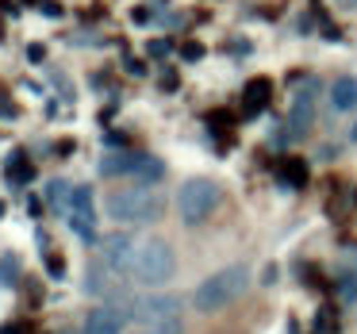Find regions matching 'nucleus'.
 Masks as SVG:
<instances>
[{
	"mask_svg": "<svg viewBox=\"0 0 357 334\" xmlns=\"http://www.w3.org/2000/svg\"><path fill=\"white\" fill-rule=\"evenodd\" d=\"M127 334H181V323H158V326H131Z\"/></svg>",
	"mask_w": 357,
	"mask_h": 334,
	"instance_id": "obj_19",
	"label": "nucleus"
},
{
	"mask_svg": "<svg viewBox=\"0 0 357 334\" xmlns=\"http://www.w3.org/2000/svg\"><path fill=\"white\" fill-rule=\"evenodd\" d=\"M162 196L146 185H131V188H116V192L104 196V215L112 223H123V227H142V223H154L162 215Z\"/></svg>",
	"mask_w": 357,
	"mask_h": 334,
	"instance_id": "obj_3",
	"label": "nucleus"
},
{
	"mask_svg": "<svg viewBox=\"0 0 357 334\" xmlns=\"http://www.w3.org/2000/svg\"><path fill=\"white\" fill-rule=\"evenodd\" d=\"M39 8H43V12H47V16H62V8H58V4H54V0H43V4H39Z\"/></svg>",
	"mask_w": 357,
	"mask_h": 334,
	"instance_id": "obj_25",
	"label": "nucleus"
},
{
	"mask_svg": "<svg viewBox=\"0 0 357 334\" xmlns=\"http://www.w3.org/2000/svg\"><path fill=\"white\" fill-rule=\"evenodd\" d=\"M150 54H154V58H165V54H169V43H165V39H154V43H150Z\"/></svg>",
	"mask_w": 357,
	"mask_h": 334,
	"instance_id": "obj_23",
	"label": "nucleus"
},
{
	"mask_svg": "<svg viewBox=\"0 0 357 334\" xmlns=\"http://www.w3.org/2000/svg\"><path fill=\"white\" fill-rule=\"evenodd\" d=\"M20 277V257L16 254H4L0 257V284H12Z\"/></svg>",
	"mask_w": 357,
	"mask_h": 334,
	"instance_id": "obj_17",
	"label": "nucleus"
},
{
	"mask_svg": "<svg viewBox=\"0 0 357 334\" xmlns=\"http://www.w3.org/2000/svg\"><path fill=\"white\" fill-rule=\"evenodd\" d=\"M269 93H273V85L265 77H257V81H250L246 85V93H242V112L246 116H257V112L269 104Z\"/></svg>",
	"mask_w": 357,
	"mask_h": 334,
	"instance_id": "obj_12",
	"label": "nucleus"
},
{
	"mask_svg": "<svg viewBox=\"0 0 357 334\" xmlns=\"http://www.w3.org/2000/svg\"><path fill=\"white\" fill-rule=\"evenodd\" d=\"M162 177H165V165H162V158H154V154H139V165H135V185H146V188H154Z\"/></svg>",
	"mask_w": 357,
	"mask_h": 334,
	"instance_id": "obj_13",
	"label": "nucleus"
},
{
	"mask_svg": "<svg viewBox=\"0 0 357 334\" xmlns=\"http://www.w3.org/2000/svg\"><path fill=\"white\" fill-rule=\"evenodd\" d=\"M173 277H177V254H173L169 242L165 238H139L127 280L139 288H162Z\"/></svg>",
	"mask_w": 357,
	"mask_h": 334,
	"instance_id": "obj_2",
	"label": "nucleus"
},
{
	"mask_svg": "<svg viewBox=\"0 0 357 334\" xmlns=\"http://www.w3.org/2000/svg\"><path fill=\"white\" fill-rule=\"evenodd\" d=\"M219 200H223V188L211 177H188L185 185L177 188V211L188 227L211 219V211L219 208Z\"/></svg>",
	"mask_w": 357,
	"mask_h": 334,
	"instance_id": "obj_4",
	"label": "nucleus"
},
{
	"mask_svg": "<svg viewBox=\"0 0 357 334\" xmlns=\"http://www.w3.org/2000/svg\"><path fill=\"white\" fill-rule=\"evenodd\" d=\"M135 246H139V238H131V234H108V238H104V265H108L116 277L127 280V273H131V257H135Z\"/></svg>",
	"mask_w": 357,
	"mask_h": 334,
	"instance_id": "obj_9",
	"label": "nucleus"
},
{
	"mask_svg": "<svg viewBox=\"0 0 357 334\" xmlns=\"http://www.w3.org/2000/svg\"><path fill=\"white\" fill-rule=\"evenodd\" d=\"M315 123V85H303L288 104V139H303Z\"/></svg>",
	"mask_w": 357,
	"mask_h": 334,
	"instance_id": "obj_7",
	"label": "nucleus"
},
{
	"mask_svg": "<svg viewBox=\"0 0 357 334\" xmlns=\"http://www.w3.org/2000/svg\"><path fill=\"white\" fill-rule=\"evenodd\" d=\"M315 331L319 334H334V331H338V323H334V315H331V311H315Z\"/></svg>",
	"mask_w": 357,
	"mask_h": 334,
	"instance_id": "obj_20",
	"label": "nucleus"
},
{
	"mask_svg": "<svg viewBox=\"0 0 357 334\" xmlns=\"http://www.w3.org/2000/svg\"><path fill=\"white\" fill-rule=\"evenodd\" d=\"M70 192H73V188L66 185V181H50V185H47L50 208H54V211H70Z\"/></svg>",
	"mask_w": 357,
	"mask_h": 334,
	"instance_id": "obj_15",
	"label": "nucleus"
},
{
	"mask_svg": "<svg viewBox=\"0 0 357 334\" xmlns=\"http://www.w3.org/2000/svg\"><path fill=\"white\" fill-rule=\"evenodd\" d=\"M39 4H43V0H39Z\"/></svg>",
	"mask_w": 357,
	"mask_h": 334,
	"instance_id": "obj_30",
	"label": "nucleus"
},
{
	"mask_svg": "<svg viewBox=\"0 0 357 334\" xmlns=\"http://www.w3.org/2000/svg\"><path fill=\"white\" fill-rule=\"evenodd\" d=\"M0 215H4V200H0Z\"/></svg>",
	"mask_w": 357,
	"mask_h": 334,
	"instance_id": "obj_29",
	"label": "nucleus"
},
{
	"mask_svg": "<svg viewBox=\"0 0 357 334\" xmlns=\"http://www.w3.org/2000/svg\"><path fill=\"white\" fill-rule=\"evenodd\" d=\"M27 58H31V62H43V58H47V50H43L39 43H31V47H27Z\"/></svg>",
	"mask_w": 357,
	"mask_h": 334,
	"instance_id": "obj_24",
	"label": "nucleus"
},
{
	"mask_svg": "<svg viewBox=\"0 0 357 334\" xmlns=\"http://www.w3.org/2000/svg\"><path fill=\"white\" fill-rule=\"evenodd\" d=\"M123 308L131 326H158V323H181V300L177 296H142V300H112Z\"/></svg>",
	"mask_w": 357,
	"mask_h": 334,
	"instance_id": "obj_5",
	"label": "nucleus"
},
{
	"mask_svg": "<svg viewBox=\"0 0 357 334\" xmlns=\"http://www.w3.org/2000/svg\"><path fill=\"white\" fill-rule=\"evenodd\" d=\"M4 169H8V181H20V185H27V181L35 177V169H31V165H27V158L20 154V150H16V154H12V158H8V162H4Z\"/></svg>",
	"mask_w": 357,
	"mask_h": 334,
	"instance_id": "obj_14",
	"label": "nucleus"
},
{
	"mask_svg": "<svg viewBox=\"0 0 357 334\" xmlns=\"http://www.w3.org/2000/svg\"><path fill=\"white\" fill-rule=\"evenodd\" d=\"M47 269H50V277H54V280H62V277H66V261H62V257H58V254H50Z\"/></svg>",
	"mask_w": 357,
	"mask_h": 334,
	"instance_id": "obj_22",
	"label": "nucleus"
},
{
	"mask_svg": "<svg viewBox=\"0 0 357 334\" xmlns=\"http://www.w3.org/2000/svg\"><path fill=\"white\" fill-rule=\"evenodd\" d=\"M162 89H177V73H162Z\"/></svg>",
	"mask_w": 357,
	"mask_h": 334,
	"instance_id": "obj_27",
	"label": "nucleus"
},
{
	"mask_svg": "<svg viewBox=\"0 0 357 334\" xmlns=\"http://www.w3.org/2000/svg\"><path fill=\"white\" fill-rule=\"evenodd\" d=\"M331 108L334 112H354L357 108V77H338L331 85Z\"/></svg>",
	"mask_w": 357,
	"mask_h": 334,
	"instance_id": "obj_11",
	"label": "nucleus"
},
{
	"mask_svg": "<svg viewBox=\"0 0 357 334\" xmlns=\"http://www.w3.org/2000/svg\"><path fill=\"white\" fill-rule=\"evenodd\" d=\"M127 73H135V77H142V73H146V66H142V62H135V58H131V62H127Z\"/></svg>",
	"mask_w": 357,
	"mask_h": 334,
	"instance_id": "obj_26",
	"label": "nucleus"
},
{
	"mask_svg": "<svg viewBox=\"0 0 357 334\" xmlns=\"http://www.w3.org/2000/svg\"><path fill=\"white\" fill-rule=\"evenodd\" d=\"M66 223H70L73 238H81L85 246H96V242H100L96 238V192H93V185H73Z\"/></svg>",
	"mask_w": 357,
	"mask_h": 334,
	"instance_id": "obj_6",
	"label": "nucleus"
},
{
	"mask_svg": "<svg viewBox=\"0 0 357 334\" xmlns=\"http://www.w3.org/2000/svg\"><path fill=\"white\" fill-rule=\"evenodd\" d=\"M181 58H185V62H200L204 47H200V43H185V47H181Z\"/></svg>",
	"mask_w": 357,
	"mask_h": 334,
	"instance_id": "obj_21",
	"label": "nucleus"
},
{
	"mask_svg": "<svg viewBox=\"0 0 357 334\" xmlns=\"http://www.w3.org/2000/svg\"><path fill=\"white\" fill-rule=\"evenodd\" d=\"M135 165H139V154L116 150V154H104L96 169H100V177H135Z\"/></svg>",
	"mask_w": 357,
	"mask_h": 334,
	"instance_id": "obj_10",
	"label": "nucleus"
},
{
	"mask_svg": "<svg viewBox=\"0 0 357 334\" xmlns=\"http://www.w3.org/2000/svg\"><path fill=\"white\" fill-rule=\"evenodd\" d=\"M349 139H354V142H357V123H354V127H349Z\"/></svg>",
	"mask_w": 357,
	"mask_h": 334,
	"instance_id": "obj_28",
	"label": "nucleus"
},
{
	"mask_svg": "<svg viewBox=\"0 0 357 334\" xmlns=\"http://www.w3.org/2000/svg\"><path fill=\"white\" fill-rule=\"evenodd\" d=\"M131 331V319L123 315L119 303H100L85 315V331L81 334H127Z\"/></svg>",
	"mask_w": 357,
	"mask_h": 334,
	"instance_id": "obj_8",
	"label": "nucleus"
},
{
	"mask_svg": "<svg viewBox=\"0 0 357 334\" xmlns=\"http://www.w3.org/2000/svg\"><path fill=\"white\" fill-rule=\"evenodd\" d=\"M338 300L342 303H357V273H346L338 280Z\"/></svg>",
	"mask_w": 357,
	"mask_h": 334,
	"instance_id": "obj_18",
	"label": "nucleus"
},
{
	"mask_svg": "<svg viewBox=\"0 0 357 334\" xmlns=\"http://www.w3.org/2000/svg\"><path fill=\"white\" fill-rule=\"evenodd\" d=\"M284 181H292L296 188L307 185V165H303L300 158H288V165H284Z\"/></svg>",
	"mask_w": 357,
	"mask_h": 334,
	"instance_id": "obj_16",
	"label": "nucleus"
},
{
	"mask_svg": "<svg viewBox=\"0 0 357 334\" xmlns=\"http://www.w3.org/2000/svg\"><path fill=\"white\" fill-rule=\"evenodd\" d=\"M250 265H223V269H215L211 277H204L200 284H196L192 292V308L204 311V315H215V311H223L227 303L242 300L250 288Z\"/></svg>",
	"mask_w": 357,
	"mask_h": 334,
	"instance_id": "obj_1",
	"label": "nucleus"
}]
</instances>
